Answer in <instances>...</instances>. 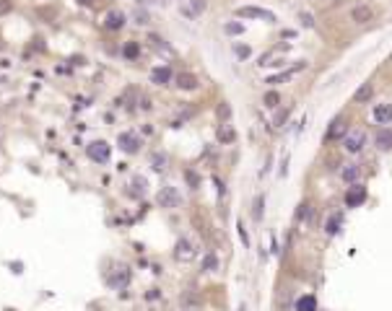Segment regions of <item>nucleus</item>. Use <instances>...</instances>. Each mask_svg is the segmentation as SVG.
Wrapping results in <instances>:
<instances>
[{
  "instance_id": "obj_17",
  "label": "nucleus",
  "mask_w": 392,
  "mask_h": 311,
  "mask_svg": "<svg viewBox=\"0 0 392 311\" xmlns=\"http://www.w3.org/2000/svg\"><path fill=\"white\" fill-rule=\"evenodd\" d=\"M177 86L182 91H195L197 88V78L193 76V73H179V76H177Z\"/></svg>"
},
{
  "instance_id": "obj_13",
  "label": "nucleus",
  "mask_w": 392,
  "mask_h": 311,
  "mask_svg": "<svg viewBox=\"0 0 392 311\" xmlns=\"http://www.w3.org/2000/svg\"><path fill=\"white\" fill-rule=\"evenodd\" d=\"M371 16H374V11H371L369 5H356L351 11V21H356V24H366V21H371Z\"/></svg>"
},
{
  "instance_id": "obj_10",
  "label": "nucleus",
  "mask_w": 392,
  "mask_h": 311,
  "mask_svg": "<svg viewBox=\"0 0 392 311\" xmlns=\"http://www.w3.org/2000/svg\"><path fill=\"white\" fill-rule=\"evenodd\" d=\"M340 177H343V181H345V184H359V181H361V177H364V169L359 166V163H348V166L343 169V174H340Z\"/></svg>"
},
{
  "instance_id": "obj_12",
  "label": "nucleus",
  "mask_w": 392,
  "mask_h": 311,
  "mask_svg": "<svg viewBox=\"0 0 392 311\" xmlns=\"http://www.w3.org/2000/svg\"><path fill=\"white\" fill-rule=\"evenodd\" d=\"M371 114H374V122L390 125V122H392V104H377Z\"/></svg>"
},
{
  "instance_id": "obj_5",
  "label": "nucleus",
  "mask_w": 392,
  "mask_h": 311,
  "mask_svg": "<svg viewBox=\"0 0 392 311\" xmlns=\"http://www.w3.org/2000/svg\"><path fill=\"white\" fill-rule=\"evenodd\" d=\"M236 16H242V18H262V21H268V24H273V21H276V13L265 11V8H254V5L236 8Z\"/></svg>"
},
{
  "instance_id": "obj_3",
  "label": "nucleus",
  "mask_w": 392,
  "mask_h": 311,
  "mask_svg": "<svg viewBox=\"0 0 392 311\" xmlns=\"http://www.w3.org/2000/svg\"><path fill=\"white\" fill-rule=\"evenodd\" d=\"M156 203H159L161 207L171 210V207H179V203H182V195H179V189H177V187L167 184V187H161V189H159Z\"/></svg>"
},
{
  "instance_id": "obj_38",
  "label": "nucleus",
  "mask_w": 392,
  "mask_h": 311,
  "mask_svg": "<svg viewBox=\"0 0 392 311\" xmlns=\"http://www.w3.org/2000/svg\"><path fill=\"white\" fill-rule=\"evenodd\" d=\"M239 236H242V241H244V244H250V239H247V231H244V226H239Z\"/></svg>"
},
{
  "instance_id": "obj_19",
  "label": "nucleus",
  "mask_w": 392,
  "mask_h": 311,
  "mask_svg": "<svg viewBox=\"0 0 392 311\" xmlns=\"http://www.w3.org/2000/svg\"><path fill=\"white\" fill-rule=\"evenodd\" d=\"M296 218H299L302 223H312V221H314V207L309 205V203L299 205V213H296Z\"/></svg>"
},
{
  "instance_id": "obj_35",
  "label": "nucleus",
  "mask_w": 392,
  "mask_h": 311,
  "mask_svg": "<svg viewBox=\"0 0 392 311\" xmlns=\"http://www.w3.org/2000/svg\"><path fill=\"white\" fill-rule=\"evenodd\" d=\"M187 181H190V187H193V189L200 187V179L195 177V171H187Z\"/></svg>"
},
{
  "instance_id": "obj_30",
  "label": "nucleus",
  "mask_w": 392,
  "mask_h": 311,
  "mask_svg": "<svg viewBox=\"0 0 392 311\" xmlns=\"http://www.w3.org/2000/svg\"><path fill=\"white\" fill-rule=\"evenodd\" d=\"M151 163H153V169H156V171H164V169H167V156H161V153H153Z\"/></svg>"
},
{
  "instance_id": "obj_28",
  "label": "nucleus",
  "mask_w": 392,
  "mask_h": 311,
  "mask_svg": "<svg viewBox=\"0 0 392 311\" xmlns=\"http://www.w3.org/2000/svg\"><path fill=\"white\" fill-rule=\"evenodd\" d=\"M262 102H265V106H268V109H276V106L280 104V96L276 94V91H268V94H265V99H262Z\"/></svg>"
},
{
  "instance_id": "obj_24",
  "label": "nucleus",
  "mask_w": 392,
  "mask_h": 311,
  "mask_svg": "<svg viewBox=\"0 0 392 311\" xmlns=\"http://www.w3.org/2000/svg\"><path fill=\"white\" fill-rule=\"evenodd\" d=\"M377 143H379V148H382V151H387V148H392V132H387V130H382V132L377 135Z\"/></svg>"
},
{
  "instance_id": "obj_39",
  "label": "nucleus",
  "mask_w": 392,
  "mask_h": 311,
  "mask_svg": "<svg viewBox=\"0 0 392 311\" xmlns=\"http://www.w3.org/2000/svg\"><path fill=\"white\" fill-rule=\"evenodd\" d=\"M78 3H81V5H86V8H88V5H94V0H78Z\"/></svg>"
},
{
  "instance_id": "obj_1",
  "label": "nucleus",
  "mask_w": 392,
  "mask_h": 311,
  "mask_svg": "<svg viewBox=\"0 0 392 311\" xmlns=\"http://www.w3.org/2000/svg\"><path fill=\"white\" fill-rule=\"evenodd\" d=\"M364 145H366V130H361V127H353V130L345 132L343 148L348 151V153H361Z\"/></svg>"
},
{
  "instance_id": "obj_22",
  "label": "nucleus",
  "mask_w": 392,
  "mask_h": 311,
  "mask_svg": "<svg viewBox=\"0 0 392 311\" xmlns=\"http://www.w3.org/2000/svg\"><path fill=\"white\" fill-rule=\"evenodd\" d=\"M205 11V0H190V8H185V16L195 18Z\"/></svg>"
},
{
  "instance_id": "obj_33",
  "label": "nucleus",
  "mask_w": 392,
  "mask_h": 311,
  "mask_svg": "<svg viewBox=\"0 0 392 311\" xmlns=\"http://www.w3.org/2000/svg\"><path fill=\"white\" fill-rule=\"evenodd\" d=\"M252 215H254V221H260V218H262V197L254 200V213Z\"/></svg>"
},
{
  "instance_id": "obj_21",
  "label": "nucleus",
  "mask_w": 392,
  "mask_h": 311,
  "mask_svg": "<svg viewBox=\"0 0 392 311\" xmlns=\"http://www.w3.org/2000/svg\"><path fill=\"white\" fill-rule=\"evenodd\" d=\"M296 311H317V298L314 296H302L296 304Z\"/></svg>"
},
{
  "instance_id": "obj_26",
  "label": "nucleus",
  "mask_w": 392,
  "mask_h": 311,
  "mask_svg": "<svg viewBox=\"0 0 392 311\" xmlns=\"http://www.w3.org/2000/svg\"><path fill=\"white\" fill-rule=\"evenodd\" d=\"M127 280H130V272H127V270L122 267V272H117V275L112 278V285H114V288H117V285L125 288V285H127Z\"/></svg>"
},
{
  "instance_id": "obj_31",
  "label": "nucleus",
  "mask_w": 392,
  "mask_h": 311,
  "mask_svg": "<svg viewBox=\"0 0 392 311\" xmlns=\"http://www.w3.org/2000/svg\"><path fill=\"white\" fill-rule=\"evenodd\" d=\"M234 52H236V57H242V60H247L250 54H252V50L247 47V44H236V47H234Z\"/></svg>"
},
{
  "instance_id": "obj_40",
  "label": "nucleus",
  "mask_w": 392,
  "mask_h": 311,
  "mask_svg": "<svg viewBox=\"0 0 392 311\" xmlns=\"http://www.w3.org/2000/svg\"><path fill=\"white\" fill-rule=\"evenodd\" d=\"M390 62H392V52H390Z\"/></svg>"
},
{
  "instance_id": "obj_6",
  "label": "nucleus",
  "mask_w": 392,
  "mask_h": 311,
  "mask_svg": "<svg viewBox=\"0 0 392 311\" xmlns=\"http://www.w3.org/2000/svg\"><path fill=\"white\" fill-rule=\"evenodd\" d=\"M174 257H177L179 262H190V259H195V257H197L195 244L190 241V239H179V241H177V246H174Z\"/></svg>"
},
{
  "instance_id": "obj_36",
  "label": "nucleus",
  "mask_w": 392,
  "mask_h": 311,
  "mask_svg": "<svg viewBox=\"0 0 392 311\" xmlns=\"http://www.w3.org/2000/svg\"><path fill=\"white\" fill-rule=\"evenodd\" d=\"M299 18H302V26H307V29H309V26H314V21H312V16H309V13H302Z\"/></svg>"
},
{
  "instance_id": "obj_18",
  "label": "nucleus",
  "mask_w": 392,
  "mask_h": 311,
  "mask_svg": "<svg viewBox=\"0 0 392 311\" xmlns=\"http://www.w3.org/2000/svg\"><path fill=\"white\" fill-rule=\"evenodd\" d=\"M171 80V70L169 68H156L151 73V83H156V86H167Z\"/></svg>"
},
{
  "instance_id": "obj_27",
  "label": "nucleus",
  "mask_w": 392,
  "mask_h": 311,
  "mask_svg": "<svg viewBox=\"0 0 392 311\" xmlns=\"http://www.w3.org/2000/svg\"><path fill=\"white\" fill-rule=\"evenodd\" d=\"M224 31H226V34H231V36H239V34H244V24L231 21V24H226V26H224Z\"/></svg>"
},
{
  "instance_id": "obj_29",
  "label": "nucleus",
  "mask_w": 392,
  "mask_h": 311,
  "mask_svg": "<svg viewBox=\"0 0 392 311\" xmlns=\"http://www.w3.org/2000/svg\"><path fill=\"white\" fill-rule=\"evenodd\" d=\"M288 117H291V106H288V109H280V112L276 114V120H273V125H276V127H283V125L288 122Z\"/></svg>"
},
{
  "instance_id": "obj_32",
  "label": "nucleus",
  "mask_w": 392,
  "mask_h": 311,
  "mask_svg": "<svg viewBox=\"0 0 392 311\" xmlns=\"http://www.w3.org/2000/svg\"><path fill=\"white\" fill-rule=\"evenodd\" d=\"M218 117H221V120H229V117H231V106L226 104V102L218 106Z\"/></svg>"
},
{
  "instance_id": "obj_4",
  "label": "nucleus",
  "mask_w": 392,
  "mask_h": 311,
  "mask_svg": "<svg viewBox=\"0 0 392 311\" xmlns=\"http://www.w3.org/2000/svg\"><path fill=\"white\" fill-rule=\"evenodd\" d=\"M345 132H348V122H345V117H335V120L330 122V127H327L325 132V140H343Z\"/></svg>"
},
{
  "instance_id": "obj_14",
  "label": "nucleus",
  "mask_w": 392,
  "mask_h": 311,
  "mask_svg": "<svg viewBox=\"0 0 392 311\" xmlns=\"http://www.w3.org/2000/svg\"><path fill=\"white\" fill-rule=\"evenodd\" d=\"M216 138H218V143H224V145H231L234 140H236V130L231 125H221L216 130Z\"/></svg>"
},
{
  "instance_id": "obj_20",
  "label": "nucleus",
  "mask_w": 392,
  "mask_h": 311,
  "mask_svg": "<svg viewBox=\"0 0 392 311\" xmlns=\"http://www.w3.org/2000/svg\"><path fill=\"white\" fill-rule=\"evenodd\" d=\"M145 187H148V184H145V179H143V177H135V179L130 181V195H133V197H143V195H145Z\"/></svg>"
},
{
  "instance_id": "obj_25",
  "label": "nucleus",
  "mask_w": 392,
  "mask_h": 311,
  "mask_svg": "<svg viewBox=\"0 0 392 311\" xmlns=\"http://www.w3.org/2000/svg\"><path fill=\"white\" fill-rule=\"evenodd\" d=\"M203 267H205L208 272H216V270H218V259H216L213 252H208L205 257H203Z\"/></svg>"
},
{
  "instance_id": "obj_16",
  "label": "nucleus",
  "mask_w": 392,
  "mask_h": 311,
  "mask_svg": "<svg viewBox=\"0 0 392 311\" xmlns=\"http://www.w3.org/2000/svg\"><path fill=\"white\" fill-rule=\"evenodd\" d=\"M340 226H343V213H333V215L325 221V233H327V236H335V233L340 231Z\"/></svg>"
},
{
  "instance_id": "obj_2",
  "label": "nucleus",
  "mask_w": 392,
  "mask_h": 311,
  "mask_svg": "<svg viewBox=\"0 0 392 311\" xmlns=\"http://www.w3.org/2000/svg\"><path fill=\"white\" fill-rule=\"evenodd\" d=\"M86 153L94 163H107L109 156H112V145L104 143V140H94V143L86 145Z\"/></svg>"
},
{
  "instance_id": "obj_11",
  "label": "nucleus",
  "mask_w": 392,
  "mask_h": 311,
  "mask_svg": "<svg viewBox=\"0 0 392 311\" xmlns=\"http://www.w3.org/2000/svg\"><path fill=\"white\" fill-rule=\"evenodd\" d=\"M104 26H107L109 31H120L122 26H125V13H122V11H109L107 18H104Z\"/></svg>"
},
{
  "instance_id": "obj_8",
  "label": "nucleus",
  "mask_w": 392,
  "mask_h": 311,
  "mask_svg": "<svg viewBox=\"0 0 392 311\" xmlns=\"http://www.w3.org/2000/svg\"><path fill=\"white\" fill-rule=\"evenodd\" d=\"M117 143H120V148H122L125 153H135V151L140 148V135H138V132H120Z\"/></svg>"
},
{
  "instance_id": "obj_7",
  "label": "nucleus",
  "mask_w": 392,
  "mask_h": 311,
  "mask_svg": "<svg viewBox=\"0 0 392 311\" xmlns=\"http://www.w3.org/2000/svg\"><path fill=\"white\" fill-rule=\"evenodd\" d=\"M364 200H366V187L351 184L348 192H345V205H348V207H359V205H364Z\"/></svg>"
},
{
  "instance_id": "obj_15",
  "label": "nucleus",
  "mask_w": 392,
  "mask_h": 311,
  "mask_svg": "<svg viewBox=\"0 0 392 311\" xmlns=\"http://www.w3.org/2000/svg\"><path fill=\"white\" fill-rule=\"evenodd\" d=\"M371 96H374V86H371V83H361L356 88V94H353V102H356V104H366Z\"/></svg>"
},
{
  "instance_id": "obj_9",
  "label": "nucleus",
  "mask_w": 392,
  "mask_h": 311,
  "mask_svg": "<svg viewBox=\"0 0 392 311\" xmlns=\"http://www.w3.org/2000/svg\"><path fill=\"white\" fill-rule=\"evenodd\" d=\"M304 68H307V62L302 60V62H296V65L291 68V70H283V73H276V76H270V78H268V83H270V86H278V83H288V80L294 78L299 70H304Z\"/></svg>"
},
{
  "instance_id": "obj_34",
  "label": "nucleus",
  "mask_w": 392,
  "mask_h": 311,
  "mask_svg": "<svg viewBox=\"0 0 392 311\" xmlns=\"http://www.w3.org/2000/svg\"><path fill=\"white\" fill-rule=\"evenodd\" d=\"M11 8H13V3H11V0H0V16L11 13Z\"/></svg>"
},
{
  "instance_id": "obj_37",
  "label": "nucleus",
  "mask_w": 392,
  "mask_h": 311,
  "mask_svg": "<svg viewBox=\"0 0 392 311\" xmlns=\"http://www.w3.org/2000/svg\"><path fill=\"white\" fill-rule=\"evenodd\" d=\"M135 18H138V24H148V16H145L143 11H138V13H135Z\"/></svg>"
},
{
  "instance_id": "obj_23",
  "label": "nucleus",
  "mask_w": 392,
  "mask_h": 311,
  "mask_svg": "<svg viewBox=\"0 0 392 311\" xmlns=\"http://www.w3.org/2000/svg\"><path fill=\"white\" fill-rule=\"evenodd\" d=\"M122 54H125L127 60H135V57H138V54H140V47H138V42H127V44H125V50H122Z\"/></svg>"
}]
</instances>
